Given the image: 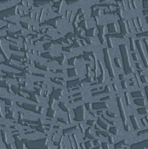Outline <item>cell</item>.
<instances>
[{"mask_svg":"<svg viewBox=\"0 0 148 149\" xmlns=\"http://www.w3.org/2000/svg\"><path fill=\"white\" fill-rule=\"evenodd\" d=\"M2 60H4V58H3V56L0 54V61H2Z\"/></svg>","mask_w":148,"mask_h":149,"instance_id":"cell-1","label":"cell"}]
</instances>
